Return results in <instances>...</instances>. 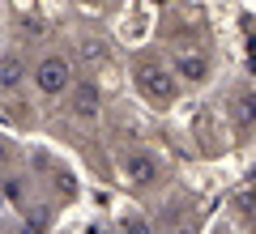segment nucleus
<instances>
[{"mask_svg":"<svg viewBox=\"0 0 256 234\" xmlns=\"http://www.w3.org/2000/svg\"><path fill=\"white\" fill-rule=\"evenodd\" d=\"M128 72H132V90H137V98L150 102L154 111H171L175 102H180L184 85H180V77L171 72V64H166L158 51L132 55V68H128Z\"/></svg>","mask_w":256,"mask_h":234,"instance_id":"obj_1","label":"nucleus"},{"mask_svg":"<svg viewBox=\"0 0 256 234\" xmlns=\"http://www.w3.org/2000/svg\"><path fill=\"white\" fill-rule=\"evenodd\" d=\"M116 175L128 192H137V196H150L166 183L171 166L162 162V153H154L150 145H124L116 153Z\"/></svg>","mask_w":256,"mask_h":234,"instance_id":"obj_2","label":"nucleus"},{"mask_svg":"<svg viewBox=\"0 0 256 234\" xmlns=\"http://www.w3.org/2000/svg\"><path fill=\"white\" fill-rule=\"evenodd\" d=\"M77 81H82V68L68 51H43L30 64V90L43 102H64Z\"/></svg>","mask_w":256,"mask_h":234,"instance_id":"obj_3","label":"nucleus"},{"mask_svg":"<svg viewBox=\"0 0 256 234\" xmlns=\"http://www.w3.org/2000/svg\"><path fill=\"white\" fill-rule=\"evenodd\" d=\"M171 72L180 77L184 90H201L205 81L214 77V60L205 47H192V43H171V55H166Z\"/></svg>","mask_w":256,"mask_h":234,"instance_id":"obj_4","label":"nucleus"},{"mask_svg":"<svg viewBox=\"0 0 256 234\" xmlns=\"http://www.w3.org/2000/svg\"><path fill=\"white\" fill-rule=\"evenodd\" d=\"M64 107H68V115H73L77 124H94L98 111H102V90H98V81H94V77H82V81L73 85V94L64 98Z\"/></svg>","mask_w":256,"mask_h":234,"instance_id":"obj_5","label":"nucleus"},{"mask_svg":"<svg viewBox=\"0 0 256 234\" xmlns=\"http://www.w3.org/2000/svg\"><path fill=\"white\" fill-rule=\"evenodd\" d=\"M30 81V64L18 47H4L0 51V98H13L22 85Z\"/></svg>","mask_w":256,"mask_h":234,"instance_id":"obj_6","label":"nucleus"},{"mask_svg":"<svg viewBox=\"0 0 256 234\" xmlns=\"http://www.w3.org/2000/svg\"><path fill=\"white\" fill-rule=\"evenodd\" d=\"M230 119H235L244 132H252V128H256V90H244V94L235 98V107H230Z\"/></svg>","mask_w":256,"mask_h":234,"instance_id":"obj_7","label":"nucleus"},{"mask_svg":"<svg viewBox=\"0 0 256 234\" xmlns=\"http://www.w3.org/2000/svg\"><path fill=\"white\" fill-rule=\"evenodd\" d=\"M18 162H22V149H18V141H13L9 132H0V175H9Z\"/></svg>","mask_w":256,"mask_h":234,"instance_id":"obj_8","label":"nucleus"},{"mask_svg":"<svg viewBox=\"0 0 256 234\" xmlns=\"http://www.w3.org/2000/svg\"><path fill=\"white\" fill-rule=\"evenodd\" d=\"M120 234H158V226L146 213H124L120 217Z\"/></svg>","mask_w":256,"mask_h":234,"instance_id":"obj_9","label":"nucleus"},{"mask_svg":"<svg viewBox=\"0 0 256 234\" xmlns=\"http://www.w3.org/2000/svg\"><path fill=\"white\" fill-rule=\"evenodd\" d=\"M73 4H86V9H94V4H107V0H73Z\"/></svg>","mask_w":256,"mask_h":234,"instance_id":"obj_10","label":"nucleus"}]
</instances>
